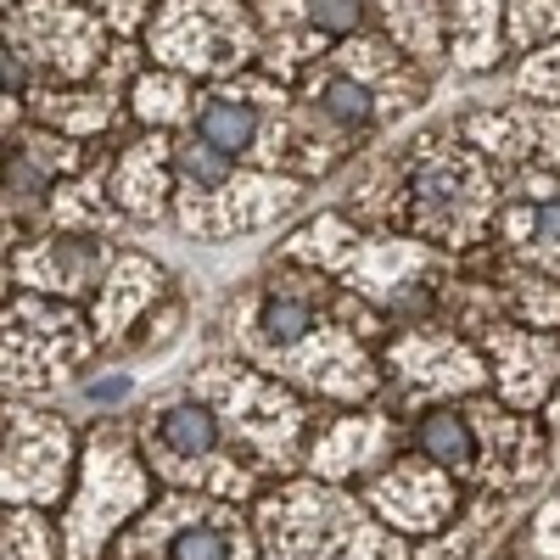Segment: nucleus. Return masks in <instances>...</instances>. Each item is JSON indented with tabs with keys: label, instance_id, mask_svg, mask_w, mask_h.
<instances>
[{
	"label": "nucleus",
	"instance_id": "1",
	"mask_svg": "<svg viewBox=\"0 0 560 560\" xmlns=\"http://www.w3.org/2000/svg\"><path fill=\"white\" fill-rule=\"evenodd\" d=\"M398 191H404L398 213L409 224V236H432L443 247H471L477 236H488V224L499 213L488 158L459 129L454 135L432 129L415 140Z\"/></svg>",
	"mask_w": 560,
	"mask_h": 560
},
{
	"label": "nucleus",
	"instance_id": "2",
	"mask_svg": "<svg viewBox=\"0 0 560 560\" xmlns=\"http://www.w3.org/2000/svg\"><path fill=\"white\" fill-rule=\"evenodd\" d=\"M264 51L247 0H158L147 23V57L191 79H236Z\"/></svg>",
	"mask_w": 560,
	"mask_h": 560
},
{
	"label": "nucleus",
	"instance_id": "3",
	"mask_svg": "<svg viewBox=\"0 0 560 560\" xmlns=\"http://www.w3.org/2000/svg\"><path fill=\"white\" fill-rule=\"evenodd\" d=\"M7 57L57 84H90L113 62V28L84 0H23L7 7Z\"/></svg>",
	"mask_w": 560,
	"mask_h": 560
},
{
	"label": "nucleus",
	"instance_id": "4",
	"mask_svg": "<svg viewBox=\"0 0 560 560\" xmlns=\"http://www.w3.org/2000/svg\"><path fill=\"white\" fill-rule=\"evenodd\" d=\"M459 135L504 168V202H560V107L555 102H504L465 113Z\"/></svg>",
	"mask_w": 560,
	"mask_h": 560
},
{
	"label": "nucleus",
	"instance_id": "5",
	"mask_svg": "<svg viewBox=\"0 0 560 560\" xmlns=\"http://www.w3.org/2000/svg\"><path fill=\"white\" fill-rule=\"evenodd\" d=\"M303 202V185L292 174H264V168H236L224 185H179L174 213L179 224L202 242H224L242 230H264L280 213H292Z\"/></svg>",
	"mask_w": 560,
	"mask_h": 560
},
{
	"label": "nucleus",
	"instance_id": "6",
	"mask_svg": "<svg viewBox=\"0 0 560 560\" xmlns=\"http://www.w3.org/2000/svg\"><path fill=\"white\" fill-rule=\"evenodd\" d=\"M84 348V319L68 303L28 292L7 308V387H39L62 376V364H73Z\"/></svg>",
	"mask_w": 560,
	"mask_h": 560
},
{
	"label": "nucleus",
	"instance_id": "7",
	"mask_svg": "<svg viewBox=\"0 0 560 560\" xmlns=\"http://www.w3.org/2000/svg\"><path fill=\"white\" fill-rule=\"evenodd\" d=\"M331 62L342 73H353L370 96L382 102V124H393V118H404V113H415L420 102H427V68H420L415 57H404L382 28H359V34L337 39Z\"/></svg>",
	"mask_w": 560,
	"mask_h": 560
},
{
	"label": "nucleus",
	"instance_id": "8",
	"mask_svg": "<svg viewBox=\"0 0 560 560\" xmlns=\"http://www.w3.org/2000/svg\"><path fill=\"white\" fill-rule=\"evenodd\" d=\"M129 471H135V454H129L124 438L107 432V438L90 443L84 493H79V510H73V522H68V533H73V560H90V555H96V538H102L113 522H124L129 510L140 504L147 482H135V488H118V493H113V482H124Z\"/></svg>",
	"mask_w": 560,
	"mask_h": 560
},
{
	"label": "nucleus",
	"instance_id": "9",
	"mask_svg": "<svg viewBox=\"0 0 560 560\" xmlns=\"http://www.w3.org/2000/svg\"><path fill=\"white\" fill-rule=\"evenodd\" d=\"M68 477V427L51 415L12 409L7 420V499H51Z\"/></svg>",
	"mask_w": 560,
	"mask_h": 560
},
{
	"label": "nucleus",
	"instance_id": "10",
	"mask_svg": "<svg viewBox=\"0 0 560 560\" xmlns=\"http://www.w3.org/2000/svg\"><path fill=\"white\" fill-rule=\"evenodd\" d=\"M488 353H493V376H499V393L516 404V409H533L544 404L555 387H560V348L538 331H522V325H504L493 319L488 325Z\"/></svg>",
	"mask_w": 560,
	"mask_h": 560
},
{
	"label": "nucleus",
	"instance_id": "11",
	"mask_svg": "<svg viewBox=\"0 0 560 560\" xmlns=\"http://www.w3.org/2000/svg\"><path fill=\"white\" fill-rule=\"evenodd\" d=\"M12 275L23 280L28 292H62V298H79L90 287L107 280V247L96 236H45L34 247H23L12 258Z\"/></svg>",
	"mask_w": 560,
	"mask_h": 560
},
{
	"label": "nucleus",
	"instance_id": "12",
	"mask_svg": "<svg viewBox=\"0 0 560 560\" xmlns=\"http://www.w3.org/2000/svg\"><path fill=\"white\" fill-rule=\"evenodd\" d=\"M387 364L398 370V382L415 387V393H471V387H482V359L465 342L443 337V331L398 337Z\"/></svg>",
	"mask_w": 560,
	"mask_h": 560
},
{
	"label": "nucleus",
	"instance_id": "13",
	"mask_svg": "<svg viewBox=\"0 0 560 560\" xmlns=\"http://www.w3.org/2000/svg\"><path fill=\"white\" fill-rule=\"evenodd\" d=\"M448 465H438V459H404L398 471H387L382 482H376V510L393 522V527H404V533H432V527H443L448 522Z\"/></svg>",
	"mask_w": 560,
	"mask_h": 560
},
{
	"label": "nucleus",
	"instance_id": "14",
	"mask_svg": "<svg viewBox=\"0 0 560 560\" xmlns=\"http://www.w3.org/2000/svg\"><path fill=\"white\" fill-rule=\"evenodd\" d=\"M168 174H174V140H163V135L135 140L113 168V202L135 219H163L168 191H179Z\"/></svg>",
	"mask_w": 560,
	"mask_h": 560
},
{
	"label": "nucleus",
	"instance_id": "15",
	"mask_svg": "<svg viewBox=\"0 0 560 560\" xmlns=\"http://www.w3.org/2000/svg\"><path fill=\"white\" fill-rule=\"evenodd\" d=\"M364 12L376 18V28L420 68L448 62V12L438 0H364Z\"/></svg>",
	"mask_w": 560,
	"mask_h": 560
},
{
	"label": "nucleus",
	"instance_id": "16",
	"mask_svg": "<svg viewBox=\"0 0 560 560\" xmlns=\"http://www.w3.org/2000/svg\"><path fill=\"white\" fill-rule=\"evenodd\" d=\"M163 298V269L152 258H140V253H124L113 264V275L102 280V298H96V337L113 342L124 337L129 325L147 314L152 303Z\"/></svg>",
	"mask_w": 560,
	"mask_h": 560
},
{
	"label": "nucleus",
	"instance_id": "17",
	"mask_svg": "<svg viewBox=\"0 0 560 560\" xmlns=\"http://www.w3.org/2000/svg\"><path fill=\"white\" fill-rule=\"evenodd\" d=\"M23 102L34 107V118L57 135H73V140H90L102 135L113 118H118V102L107 96V84H45V90H23Z\"/></svg>",
	"mask_w": 560,
	"mask_h": 560
},
{
	"label": "nucleus",
	"instance_id": "18",
	"mask_svg": "<svg viewBox=\"0 0 560 560\" xmlns=\"http://www.w3.org/2000/svg\"><path fill=\"white\" fill-rule=\"evenodd\" d=\"M298 96H303L308 107H319L337 129H348L353 140H359V135H370V129H382V102L370 96V90H364L353 73H342L331 57H325L319 68H308V73H303Z\"/></svg>",
	"mask_w": 560,
	"mask_h": 560
},
{
	"label": "nucleus",
	"instance_id": "19",
	"mask_svg": "<svg viewBox=\"0 0 560 560\" xmlns=\"http://www.w3.org/2000/svg\"><path fill=\"white\" fill-rule=\"evenodd\" d=\"M510 45L504 0H454L448 12V62L465 73H488Z\"/></svg>",
	"mask_w": 560,
	"mask_h": 560
},
{
	"label": "nucleus",
	"instance_id": "20",
	"mask_svg": "<svg viewBox=\"0 0 560 560\" xmlns=\"http://www.w3.org/2000/svg\"><path fill=\"white\" fill-rule=\"evenodd\" d=\"M152 443H163L168 459H191L208 465L219 454V415L202 393H179L168 404H158L152 415Z\"/></svg>",
	"mask_w": 560,
	"mask_h": 560
},
{
	"label": "nucleus",
	"instance_id": "21",
	"mask_svg": "<svg viewBox=\"0 0 560 560\" xmlns=\"http://www.w3.org/2000/svg\"><path fill=\"white\" fill-rule=\"evenodd\" d=\"M499 236L522 264L560 275V202H504Z\"/></svg>",
	"mask_w": 560,
	"mask_h": 560
},
{
	"label": "nucleus",
	"instance_id": "22",
	"mask_svg": "<svg viewBox=\"0 0 560 560\" xmlns=\"http://www.w3.org/2000/svg\"><path fill=\"white\" fill-rule=\"evenodd\" d=\"M202 96L191 90V73H174V68H147L129 79V113L152 129H174V124H197Z\"/></svg>",
	"mask_w": 560,
	"mask_h": 560
},
{
	"label": "nucleus",
	"instance_id": "23",
	"mask_svg": "<svg viewBox=\"0 0 560 560\" xmlns=\"http://www.w3.org/2000/svg\"><path fill=\"white\" fill-rule=\"evenodd\" d=\"M364 242H370V236H359L342 213H319V219H308L298 236L287 242V258H303V264H314V269L348 275V264L359 258Z\"/></svg>",
	"mask_w": 560,
	"mask_h": 560
},
{
	"label": "nucleus",
	"instance_id": "24",
	"mask_svg": "<svg viewBox=\"0 0 560 560\" xmlns=\"http://www.w3.org/2000/svg\"><path fill=\"white\" fill-rule=\"evenodd\" d=\"M415 443L427 459L448 465V471H471L477 465V443H471V420L459 409H432L427 420L415 427Z\"/></svg>",
	"mask_w": 560,
	"mask_h": 560
},
{
	"label": "nucleus",
	"instance_id": "25",
	"mask_svg": "<svg viewBox=\"0 0 560 560\" xmlns=\"http://www.w3.org/2000/svg\"><path fill=\"white\" fill-rule=\"evenodd\" d=\"M376 432H382V420H370V415H342L337 427H325V438H319V471H331V477H342V471H353V465H364V454H370V443H376Z\"/></svg>",
	"mask_w": 560,
	"mask_h": 560
},
{
	"label": "nucleus",
	"instance_id": "26",
	"mask_svg": "<svg viewBox=\"0 0 560 560\" xmlns=\"http://www.w3.org/2000/svg\"><path fill=\"white\" fill-rule=\"evenodd\" d=\"M51 219H57V230H68V236H96V230L113 219L107 197H102V168L90 179H79V185H68V191H51Z\"/></svg>",
	"mask_w": 560,
	"mask_h": 560
},
{
	"label": "nucleus",
	"instance_id": "27",
	"mask_svg": "<svg viewBox=\"0 0 560 560\" xmlns=\"http://www.w3.org/2000/svg\"><path fill=\"white\" fill-rule=\"evenodd\" d=\"M504 28L510 51H538V45L560 39V0H504Z\"/></svg>",
	"mask_w": 560,
	"mask_h": 560
},
{
	"label": "nucleus",
	"instance_id": "28",
	"mask_svg": "<svg viewBox=\"0 0 560 560\" xmlns=\"http://www.w3.org/2000/svg\"><path fill=\"white\" fill-rule=\"evenodd\" d=\"M499 303H504V314L516 325H544V331L560 325V287H549L544 275H516L499 292Z\"/></svg>",
	"mask_w": 560,
	"mask_h": 560
},
{
	"label": "nucleus",
	"instance_id": "29",
	"mask_svg": "<svg viewBox=\"0 0 560 560\" xmlns=\"http://www.w3.org/2000/svg\"><path fill=\"white\" fill-rule=\"evenodd\" d=\"M18 152H23L28 163H39L51 179L84 168V147H79V140H73V135H57V129H45V124H28V129L18 135Z\"/></svg>",
	"mask_w": 560,
	"mask_h": 560
},
{
	"label": "nucleus",
	"instance_id": "30",
	"mask_svg": "<svg viewBox=\"0 0 560 560\" xmlns=\"http://www.w3.org/2000/svg\"><path fill=\"white\" fill-rule=\"evenodd\" d=\"M516 90L527 102H560V39H549V45H538V51L522 57Z\"/></svg>",
	"mask_w": 560,
	"mask_h": 560
},
{
	"label": "nucleus",
	"instance_id": "31",
	"mask_svg": "<svg viewBox=\"0 0 560 560\" xmlns=\"http://www.w3.org/2000/svg\"><path fill=\"white\" fill-rule=\"evenodd\" d=\"M168 560H230V538L208 522H191L168 538Z\"/></svg>",
	"mask_w": 560,
	"mask_h": 560
},
{
	"label": "nucleus",
	"instance_id": "32",
	"mask_svg": "<svg viewBox=\"0 0 560 560\" xmlns=\"http://www.w3.org/2000/svg\"><path fill=\"white\" fill-rule=\"evenodd\" d=\"M7 549H18V560H51V549H45V522L34 510L7 516Z\"/></svg>",
	"mask_w": 560,
	"mask_h": 560
},
{
	"label": "nucleus",
	"instance_id": "33",
	"mask_svg": "<svg viewBox=\"0 0 560 560\" xmlns=\"http://www.w3.org/2000/svg\"><path fill=\"white\" fill-rule=\"evenodd\" d=\"M84 7H96L113 34H147L152 23V0H84Z\"/></svg>",
	"mask_w": 560,
	"mask_h": 560
},
{
	"label": "nucleus",
	"instance_id": "34",
	"mask_svg": "<svg viewBox=\"0 0 560 560\" xmlns=\"http://www.w3.org/2000/svg\"><path fill=\"white\" fill-rule=\"evenodd\" d=\"M84 393H90V398H96V404H118V398L129 393V382H124V376H113V382H90Z\"/></svg>",
	"mask_w": 560,
	"mask_h": 560
},
{
	"label": "nucleus",
	"instance_id": "35",
	"mask_svg": "<svg viewBox=\"0 0 560 560\" xmlns=\"http://www.w3.org/2000/svg\"><path fill=\"white\" fill-rule=\"evenodd\" d=\"M7 7H23V0H7Z\"/></svg>",
	"mask_w": 560,
	"mask_h": 560
}]
</instances>
